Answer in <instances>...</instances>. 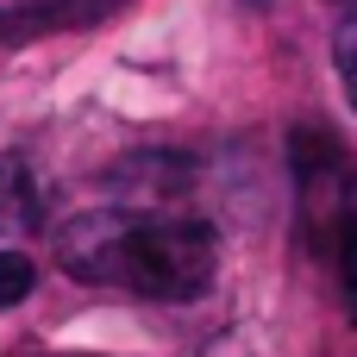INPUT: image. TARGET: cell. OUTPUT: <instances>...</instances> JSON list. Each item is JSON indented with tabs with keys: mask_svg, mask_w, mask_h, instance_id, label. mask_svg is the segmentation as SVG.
Segmentation results:
<instances>
[{
	"mask_svg": "<svg viewBox=\"0 0 357 357\" xmlns=\"http://www.w3.org/2000/svg\"><path fill=\"white\" fill-rule=\"evenodd\" d=\"M295 176H301V207L307 226L320 238V251L333 257V270H351V169H345V144L320 126L295 132Z\"/></svg>",
	"mask_w": 357,
	"mask_h": 357,
	"instance_id": "cell-2",
	"label": "cell"
},
{
	"mask_svg": "<svg viewBox=\"0 0 357 357\" xmlns=\"http://www.w3.org/2000/svg\"><path fill=\"white\" fill-rule=\"evenodd\" d=\"M31 282H38L31 257H25V251H0V307H19V301L31 295Z\"/></svg>",
	"mask_w": 357,
	"mask_h": 357,
	"instance_id": "cell-4",
	"label": "cell"
},
{
	"mask_svg": "<svg viewBox=\"0 0 357 357\" xmlns=\"http://www.w3.org/2000/svg\"><path fill=\"white\" fill-rule=\"evenodd\" d=\"M56 264L88 289L201 301L220 276V232L176 207H94L56 226Z\"/></svg>",
	"mask_w": 357,
	"mask_h": 357,
	"instance_id": "cell-1",
	"label": "cell"
},
{
	"mask_svg": "<svg viewBox=\"0 0 357 357\" xmlns=\"http://www.w3.org/2000/svg\"><path fill=\"white\" fill-rule=\"evenodd\" d=\"M44 226V195L25 169V157H0V238H25Z\"/></svg>",
	"mask_w": 357,
	"mask_h": 357,
	"instance_id": "cell-3",
	"label": "cell"
}]
</instances>
